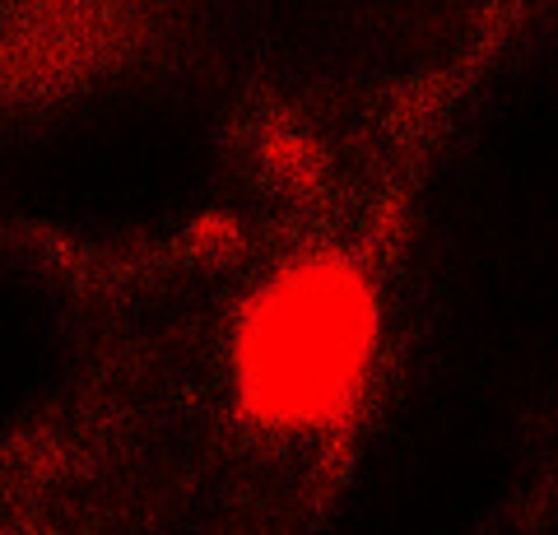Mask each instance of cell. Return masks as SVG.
Wrapping results in <instances>:
<instances>
[{
	"label": "cell",
	"instance_id": "1",
	"mask_svg": "<svg viewBox=\"0 0 558 535\" xmlns=\"http://www.w3.org/2000/svg\"><path fill=\"white\" fill-rule=\"evenodd\" d=\"M354 350V303L349 289L303 284L275 299L256 331V377L275 410H317L344 377Z\"/></svg>",
	"mask_w": 558,
	"mask_h": 535
}]
</instances>
